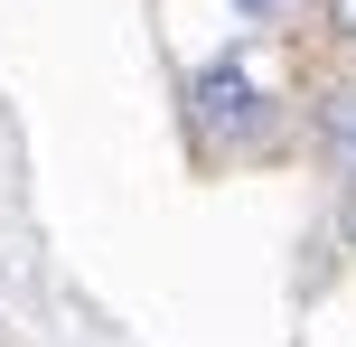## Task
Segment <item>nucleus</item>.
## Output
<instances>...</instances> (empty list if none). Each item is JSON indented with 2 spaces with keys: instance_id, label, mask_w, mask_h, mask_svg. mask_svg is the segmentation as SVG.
Returning <instances> with one entry per match:
<instances>
[{
  "instance_id": "7ed1b4c3",
  "label": "nucleus",
  "mask_w": 356,
  "mask_h": 347,
  "mask_svg": "<svg viewBox=\"0 0 356 347\" xmlns=\"http://www.w3.org/2000/svg\"><path fill=\"white\" fill-rule=\"evenodd\" d=\"M328 38H338V47L356 56V0H328Z\"/></svg>"
},
{
  "instance_id": "39448f33",
  "label": "nucleus",
  "mask_w": 356,
  "mask_h": 347,
  "mask_svg": "<svg viewBox=\"0 0 356 347\" xmlns=\"http://www.w3.org/2000/svg\"><path fill=\"white\" fill-rule=\"evenodd\" d=\"M347 244H356V188H347Z\"/></svg>"
},
{
  "instance_id": "f257e3e1",
  "label": "nucleus",
  "mask_w": 356,
  "mask_h": 347,
  "mask_svg": "<svg viewBox=\"0 0 356 347\" xmlns=\"http://www.w3.org/2000/svg\"><path fill=\"white\" fill-rule=\"evenodd\" d=\"M188 122L207 150H253V141H272V94L253 85L244 56H207L188 75Z\"/></svg>"
},
{
  "instance_id": "20e7f679",
  "label": "nucleus",
  "mask_w": 356,
  "mask_h": 347,
  "mask_svg": "<svg viewBox=\"0 0 356 347\" xmlns=\"http://www.w3.org/2000/svg\"><path fill=\"white\" fill-rule=\"evenodd\" d=\"M234 10H244V19H282V0H234Z\"/></svg>"
},
{
  "instance_id": "f03ea898",
  "label": "nucleus",
  "mask_w": 356,
  "mask_h": 347,
  "mask_svg": "<svg viewBox=\"0 0 356 347\" xmlns=\"http://www.w3.org/2000/svg\"><path fill=\"white\" fill-rule=\"evenodd\" d=\"M319 150H328V169H338V188H356V85L319 94Z\"/></svg>"
}]
</instances>
